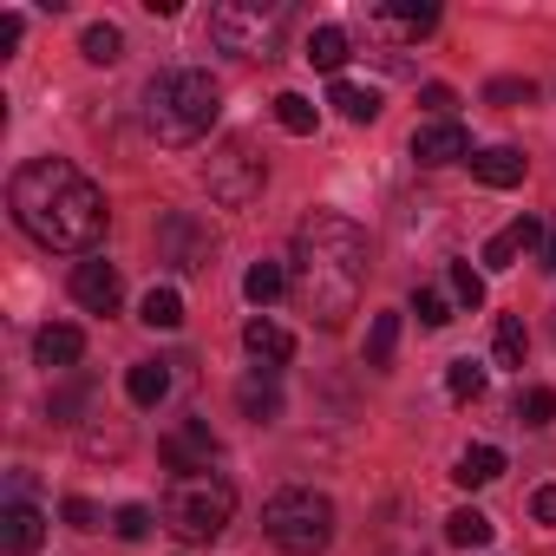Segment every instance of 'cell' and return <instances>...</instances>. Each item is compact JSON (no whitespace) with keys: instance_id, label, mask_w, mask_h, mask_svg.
I'll list each match as a JSON object with an SVG mask.
<instances>
[{"instance_id":"cell-36","label":"cell","mask_w":556,"mask_h":556,"mask_svg":"<svg viewBox=\"0 0 556 556\" xmlns=\"http://www.w3.org/2000/svg\"><path fill=\"white\" fill-rule=\"evenodd\" d=\"M66 523H73V530H99L105 517H99V504H86V497H66Z\"/></svg>"},{"instance_id":"cell-34","label":"cell","mask_w":556,"mask_h":556,"mask_svg":"<svg viewBox=\"0 0 556 556\" xmlns=\"http://www.w3.org/2000/svg\"><path fill=\"white\" fill-rule=\"evenodd\" d=\"M112 530H118L125 543H144V536H151V510H144V504H125V510H112Z\"/></svg>"},{"instance_id":"cell-15","label":"cell","mask_w":556,"mask_h":556,"mask_svg":"<svg viewBox=\"0 0 556 556\" xmlns=\"http://www.w3.org/2000/svg\"><path fill=\"white\" fill-rule=\"evenodd\" d=\"M536 242H543V223H536V216H517L510 229H497V236L484 242V268H510V262H517L523 249H536Z\"/></svg>"},{"instance_id":"cell-31","label":"cell","mask_w":556,"mask_h":556,"mask_svg":"<svg viewBox=\"0 0 556 556\" xmlns=\"http://www.w3.org/2000/svg\"><path fill=\"white\" fill-rule=\"evenodd\" d=\"M164 242L177 249V255H170L177 268H203V262H210V249H197V242H190V223H184V216H170V223H164Z\"/></svg>"},{"instance_id":"cell-6","label":"cell","mask_w":556,"mask_h":556,"mask_svg":"<svg viewBox=\"0 0 556 556\" xmlns=\"http://www.w3.org/2000/svg\"><path fill=\"white\" fill-rule=\"evenodd\" d=\"M210 40L236 60H275L289 40V8L282 0H223V8L210 14Z\"/></svg>"},{"instance_id":"cell-21","label":"cell","mask_w":556,"mask_h":556,"mask_svg":"<svg viewBox=\"0 0 556 556\" xmlns=\"http://www.w3.org/2000/svg\"><path fill=\"white\" fill-rule=\"evenodd\" d=\"M242 295H249L255 308H268V302H282V295H289V268H282V262H255V268L242 275Z\"/></svg>"},{"instance_id":"cell-26","label":"cell","mask_w":556,"mask_h":556,"mask_svg":"<svg viewBox=\"0 0 556 556\" xmlns=\"http://www.w3.org/2000/svg\"><path fill=\"white\" fill-rule=\"evenodd\" d=\"M138 321H144V328H177V321H184V295H177V289H151V295L138 302Z\"/></svg>"},{"instance_id":"cell-38","label":"cell","mask_w":556,"mask_h":556,"mask_svg":"<svg viewBox=\"0 0 556 556\" xmlns=\"http://www.w3.org/2000/svg\"><path fill=\"white\" fill-rule=\"evenodd\" d=\"M426 105H432L439 118H452V105H458V99H452V86H426Z\"/></svg>"},{"instance_id":"cell-10","label":"cell","mask_w":556,"mask_h":556,"mask_svg":"<svg viewBox=\"0 0 556 556\" xmlns=\"http://www.w3.org/2000/svg\"><path fill=\"white\" fill-rule=\"evenodd\" d=\"M242 348L255 354L262 374H275V367H289V361H295V334H289L282 321H268V315H255V321L242 328Z\"/></svg>"},{"instance_id":"cell-20","label":"cell","mask_w":556,"mask_h":556,"mask_svg":"<svg viewBox=\"0 0 556 556\" xmlns=\"http://www.w3.org/2000/svg\"><path fill=\"white\" fill-rule=\"evenodd\" d=\"M236 406H242L249 419H275V413H282V387H275V374H249V380L236 387Z\"/></svg>"},{"instance_id":"cell-9","label":"cell","mask_w":556,"mask_h":556,"mask_svg":"<svg viewBox=\"0 0 556 556\" xmlns=\"http://www.w3.org/2000/svg\"><path fill=\"white\" fill-rule=\"evenodd\" d=\"M413 157L419 164H458V157H471V138H465L458 118H432V125L413 131Z\"/></svg>"},{"instance_id":"cell-22","label":"cell","mask_w":556,"mask_h":556,"mask_svg":"<svg viewBox=\"0 0 556 556\" xmlns=\"http://www.w3.org/2000/svg\"><path fill=\"white\" fill-rule=\"evenodd\" d=\"M125 393H131V406H157V400L170 393V367H164V361H138V367L125 374Z\"/></svg>"},{"instance_id":"cell-1","label":"cell","mask_w":556,"mask_h":556,"mask_svg":"<svg viewBox=\"0 0 556 556\" xmlns=\"http://www.w3.org/2000/svg\"><path fill=\"white\" fill-rule=\"evenodd\" d=\"M289 289H295L302 315H315L321 328H341L361 308V289H367L361 223H348L341 210H315L295 229V249H289Z\"/></svg>"},{"instance_id":"cell-2","label":"cell","mask_w":556,"mask_h":556,"mask_svg":"<svg viewBox=\"0 0 556 556\" xmlns=\"http://www.w3.org/2000/svg\"><path fill=\"white\" fill-rule=\"evenodd\" d=\"M8 210L40 249H92L112 223L105 190L66 157H27L8 184Z\"/></svg>"},{"instance_id":"cell-16","label":"cell","mask_w":556,"mask_h":556,"mask_svg":"<svg viewBox=\"0 0 556 556\" xmlns=\"http://www.w3.org/2000/svg\"><path fill=\"white\" fill-rule=\"evenodd\" d=\"M79 354H86V334H79V328H66V321L34 334V361H40V367H53V374H60V367H79Z\"/></svg>"},{"instance_id":"cell-13","label":"cell","mask_w":556,"mask_h":556,"mask_svg":"<svg viewBox=\"0 0 556 556\" xmlns=\"http://www.w3.org/2000/svg\"><path fill=\"white\" fill-rule=\"evenodd\" d=\"M0 543H8V556H34V549L47 543V517L14 497L8 510H0Z\"/></svg>"},{"instance_id":"cell-29","label":"cell","mask_w":556,"mask_h":556,"mask_svg":"<svg viewBox=\"0 0 556 556\" xmlns=\"http://www.w3.org/2000/svg\"><path fill=\"white\" fill-rule=\"evenodd\" d=\"M491 354H497V367H523V354H530V334H523V321H517V315H504V321H497V341H491Z\"/></svg>"},{"instance_id":"cell-4","label":"cell","mask_w":556,"mask_h":556,"mask_svg":"<svg viewBox=\"0 0 556 556\" xmlns=\"http://www.w3.org/2000/svg\"><path fill=\"white\" fill-rule=\"evenodd\" d=\"M229 517H236L229 478H216V471H184V478H170V491H164V523H170L184 543H216Z\"/></svg>"},{"instance_id":"cell-28","label":"cell","mask_w":556,"mask_h":556,"mask_svg":"<svg viewBox=\"0 0 556 556\" xmlns=\"http://www.w3.org/2000/svg\"><path fill=\"white\" fill-rule=\"evenodd\" d=\"M445 289H452V302H458V308L471 315V308L484 302V275H478L471 262H452V268H445Z\"/></svg>"},{"instance_id":"cell-17","label":"cell","mask_w":556,"mask_h":556,"mask_svg":"<svg viewBox=\"0 0 556 556\" xmlns=\"http://www.w3.org/2000/svg\"><path fill=\"white\" fill-rule=\"evenodd\" d=\"M328 105H341L348 125H374V118H380V92H374V86H354V79H334Z\"/></svg>"},{"instance_id":"cell-30","label":"cell","mask_w":556,"mask_h":556,"mask_svg":"<svg viewBox=\"0 0 556 556\" xmlns=\"http://www.w3.org/2000/svg\"><path fill=\"white\" fill-rule=\"evenodd\" d=\"M393 348H400V315H374V328H367V367H387Z\"/></svg>"},{"instance_id":"cell-5","label":"cell","mask_w":556,"mask_h":556,"mask_svg":"<svg viewBox=\"0 0 556 556\" xmlns=\"http://www.w3.org/2000/svg\"><path fill=\"white\" fill-rule=\"evenodd\" d=\"M262 530L275 549H289V556H321L334 543V504L308 484H289V491H275L268 510H262Z\"/></svg>"},{"instance_id":"cell-3","label":"cell","mask_w":556,"mask_h":556,"mask_svg":"<svg viewBox=\"0 0 556 556\" xmlns=\"http://www.w3.org/2000/svg\"><path fill=\"white\" fill-rule=\"evenodd\" d=\"M216 112H223V92L197 66H170L144 86V131L157 144H197L216 125Z\"/></svg>"},{"instance_id":"cell-25","label":"cell","mask_w":556,"mask_h":556,"mask_svg":"<svg viewBox=\"0 0 556 556\" xmlns=\"http://www.w3.org/2000/svg\"><path fill=\"white\" fill-rule=\"evenodd\" d=\"M275 125L295 131V138H308V131L321 125V105H315V99H302V92H282V99H275Z\"/></svg>"},{"instance_id":"cell-33","label":"cell","mask_w":556,"mask_h":556,"mask_svg":"<svg viewBox=\"0 0 556 556\" xmlns=\"http://www.w3.org/2000/svg\"><path fill=\"white\" fill-rule=\"evenodd\" d=\"M517 419L523 426H549L556 419V387H523L517 393Z\"/></svg>"},{"instance_id":"cell-23","label":"cell","mask_w":556,"mask_h":556,"mask_svg":"<svg viewBox=\"0 0 556 556\" xmlns=\"http://www.w3.org/2000/svg\"><path fill=\"white\" fill-rule=\"evenodd\" d=\"M79 53H86L92 66H118V60H125V34H118L112 21H92V27L79 34Z\"/></svg>"},{"instance_id":"cell-7","label":"cell","mask_w":556,"mask_h":556,"mask_svg":"<svg viewBox=\"0 0 556 556\" xmlns=\"http://www.w3.org/2000/svg\"><path fill=\"white\" fill-rule=\"evenodd\" d=\"M262 184H268V164L255 157L249 138H229V144L203 164V190H210L223 210H249V203L262 197Z\"/></svg>"},{"instance_id":"cell-40","label":"cell","mask_w":556,"mask_h":556,"mask_svg":"<svg viewBox=\"0 0 556 556\" xmlns=\"http://www.w3.org/2000/svg\"><path fill=\"white\" fill-rule=\"evenodd\" d=\"M536 262H543V268H549V275H556V229H549V236H543V255H536Z\"/></svg>"},{"instance_id":"cell-39","label":"cell","mask_w":556,"mask_h":556,"mask_svg":"<svg viewBox=\"0 0 556 556\" xmlns=\"http://www.w3.org/2000/svg\"><path fill=\"white\" fill-rule=\"evenodd\" d=\"M530 510H536V517H543V523H556V484H543V491H536V497H530Z\"/></svg>"},{"instance_id":"cell-37","label":"cell","mask_w":556,"mask_h":556,"mask_svg":"<svg viewBox=\"0 0 556 556\" xmlns=\"http://www.w3.org/2000/svg\"><path fill=\"white\" fill-rule=\"evenodd\" d=\"M21 34H27V21H21V14H0V53H14V47H21Z\"/></svg>"},{"instance_id":"cell-24","label":"cell","mask_w":556,"mask_h":556,"mask_svg":"<svg viewBox=\"0 0 556 556\" xmlns=\"http://www.w3.org/2000/svg\"><path fill=\"white\" fill-rule=\"evenodd\" d=\"M302 60L321 66V73H341V66H348V34H341V27H315L308 47H302Z\"/></svg>"},{"instance_id":"cell-18","label":"cell","mask_w":556,"mask_h":556,"mask_svg":"<svg viewBox=\"0 0 556 556\" xmlns=\"http://www.w3.org/2000/svg\"><path fill=\"white\" fill-rule=\"evenodd\" d=\"M413 315H419L426 328H452L465 308L452 302V289H445V282H419V289H413Z\"/></svg>"},{"instance_id":"cell-19","label":"cell","mask_w":556,"mask_h":556,"mask_svg":"<svg viewBox=\"0 0 556 556\" xmlns=\"http://www.w3.org/2000/svg\"><path fill=\"white\" fill-rule=\"evenodd\" d=\"M452 478H458L465 491H484V484H497V478H504V452H497V445H471V452L458 458V471H452Z\"/></svg>"},{"instance_id":"cell-35","label":"cell","mask_w":556,"mask_h":556,"mask_svg":"<svg viewBox=\"0 0 556 556\" xmlns=\"http://www.w3.org/2000/svg\"><path fill=\"white\" fill-rule=\"evenodd\" d=\"M484 99H491V105H530V79H491Z\"/></svg>"},{"instance_id":"cell-27","label":"cell","mask_w":556,"mask_h":556,"mask_svg":"<svg viewBox=\"0 0 556 556\" xmlns=\"http://www.w3.org/2000/svg\"><path fill=\"white\" fill-rule=\"evenodd\" d=\"M445 536H452L458 549H484V543H491V517H484V510H452V517H445Z\"/></svg>"},{"instance_id":"cell-32","label":"cell","mask_w":556,"mask_h":556,"mask_svg":"<svg viewBox=\"0 0 556 556\" xmlns=\"http://www.w3.org/2000/svg\"><path fill=\"white\" fill-rule=\"evenodd\" d=\"M445 393L452 400H478L484 393V361H452L445 367Z\"/></svg>"},{"instance_id":"cell-12","label":"cell","mask_w":556,"mask_h":556,"mask_svg":"<svg viewBox=\"0 0 556 556\" xmlns=\"http://www.w3.org/2000/svg\"><path fill=\"white\" fill-rule=\"evenodd\" d=\"M374 27H387L393 40H426L439 27V8H426V0H380L374 8Z\"/></svg>"},{"instance_id":"cell-11","label":"cell","mask_w":556,"mask_h":556,"mask_svg":"<svg viewBox=\"0 0 556 556\" xmlns=\"http://www.w3.org/2000/svg\"><path fill=\"white\" fill-rule=\"evenodd\" d=\"M157 452H164V465L184 478V471H210V458H216V439H210V426H203V419H190V426H184V432H170Z\"/></svg>"},{"instance_id":"cell-14","label":"cell","mask_w":556,"mask_h":556,"mask_svg":"<svg viewBox=\"0 0 556 556\" xmlns=\"http://www.w3.org/2000/svg\"><path fill=\"white\" fill-rule=\"evenodd\" d=\"M471 177H478L484 190H510V184H523V151H510V144L471 151Z\"/></svg>"},{"instance_id":"cell-8","label":"cell","mask_w":556,"mask_h":556,"mask_svg":"<svg viewBox=\"0 0 556 556\" xmlns=\"http://www.w3.org/2000/svg\"><path fill=\"white\" fill-rule=\"evenodd\" d=\"M118 295H125V289H118V268H112L105 255H92V262H79V268H73V302H79V308L112 315V308H118Z\"/></svg>"}]
</instances>
